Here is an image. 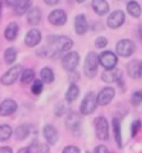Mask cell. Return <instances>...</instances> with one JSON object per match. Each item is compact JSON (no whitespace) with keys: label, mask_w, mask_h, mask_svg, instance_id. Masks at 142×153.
<instances>
[{"label":"cell","mask_w":142,"mask_h":153,"mask_svg":"<svg viewBox=\"0 0 142 153\" xmlns=\"http://www.w3.org/2000/svg\"><path fill=\"white\" fill-rule=\"evenodd\" d=\"M98 55L95 52H89L84 61V74L89 78H93L96 75V69H98Z\"/></svg>","instance_id":"1"},{"label":"cell","mask_w":142,"mask_h":153,"mask_svg":"<svg viewBox=\"0 0 142 153\" xmlns=\"http://www.w3.org/2000/svg\"><path fill=\"white\" fill-rule=\"evenodd\" d=\"M96 106H98V103H96V95H95L93 92H89V94L84 97V100H83L80 110H81L83 115H90V113L95 112Z\"/></svg>","instance_id":"2"},{"label":"cell","mask_w":142,"mask_h":153,"mask_svg":"<svg viewBox=\"0 0 142 153\" xmlns=\"http://www.w3.org/2000/svg\"><path fill=\"white\" fill-rule=\"evenodd\" d=\"M50 46L54 48V52H55V54L67 52V51L73 46V42H72V38H69V37H66V35H61V37H57Z\"/></svg>","instance_id":"3"},{"label":"cell","mask_w":142,"mask_h":153,"mask_svg":"<svg viewBox=\"0 0 142 153\" xmlns=\"http://www.w3.org/2000/svg\"><path fill=\"white\" fill-rule=\"evenodd\" d=\"M95 132L96 136L101 141H107L109 139V123L104 117H98L95 120Z\"/></svg>","instance_id":"4"},{"label":"cell","mask_w":142,"mask_h":153,"mask_svg":"<svg viewBox=\"0 0 142 153\" xmlns=\"http://www.w3.org/2000/svg\"><path fill=\"white\" fill-rule=\"evenodd\" d=\"M20 74H21V66H12L11 69H8L5 72V75L2 76V84L3 86H11L14 84L18 78H20Z\"/></svg>","instance_id":"5"},{"label":"cell","mask_w":142,"mask_h":153,"mask_svg":"<svg viewBox=\"0 0 142 153\" xmlns=\"http://www.w3.org/2000/svg\"><path fill=\"white\" fill-rule=\"evenodd\" d=\"M61 63H63V68L66 71L73 72L76 69V66H78V63H80L78 52H66V55H64L63 60H61Z\"/></svg>","instance_id":"6"},{"label":"cell","mask_w":142,"mask_h":153,"mask_svg":"<svg viewBox=\"0 0 142 153\" xmlns=\"http://www.w3.org/2000/svg\"><path fill=\"white\" fill-rule=\"evenodd\" d=\"M116 52H118V55L121 57H130L133 52H135V45L133 42L127 40V38H124V40H119L118 45H116Z\"/></svg>","instance_id":"7"},{"label":"cell","mask_w":142,"mask_h":153,"mask_svg":"<svg viewBox=\"0 0 142 153\" xmlns=\"http://www.w3.org/2000/svg\"><path fill=\"white\" fill-rule=\"evenodd\" d=\"M98 61L109 71V69H115L116 63H118V57L113 52H110V51H106V52H102L101 55H98Z\"/></svg>","instance_id":"8"},{"label":"cell","mask_w":142,"mask_h":153,"mask_svg":"<svg viewBox=\"0 0 142 153\" xmlns=\"http://www.w3.org/2000/svg\"><path fill=\"white\" fill-rule=\"evenodd\" d=\"M124 22H125V14L122 11H113L112 14L109 16V19H107V25H109V28H112V29L119 28L121 25H124Z\"/></svg>","instance_id":"9"},{"label":"cell","mask_w":142,"mask_h":153,"mask_svg":"<svg viewBox=\"0 0 142 153\" xmlns=\"http://www.w3.org/2000/svg\"><path fill=\"white\" fill-rule=\"evenodd\" d=\"M113 97H115V89H113V87H104V89H102V91L98 94L96 103H98L99 106H107L110 101L113 100Z\"/></svg>","instance_id":"10"},{"label":"cell","mask_w":142,"mask_h":153,"mask_svg":"<svg viewBox=\"0 0 142 153\" xmlns=\"http://www.w3.org/2000/svg\"><path fill=\"white\" fill-rule=\"evenodd\" d=\"M49 22L52 25H55V26H63V25L67 22V16L63 9H54L49 14Z\"/></svg>","instance_id":"11"},{"label":"cell","mask_w":142,"mask_h":153,"mask_svg":"<svg viewBox=\"0 0 142 153\" xmlns=\"http://www.w3.org/2000/svg\"><path fill=\"white\" fill-rule=\"evenodd\" d=\"M80 126H81V118L76 112H70L66 118V127L72 132H78L80 130Z\"/></svg>","instance_id":"12"},{"label":"cell","mask_w":142,"mask_h":153,"mask_svg":"<svg viewBox=\"0 0 142 153\" xmlns=\"http://www.w3.org/2000/svg\"><path fill=\"white\" fill-rule=\"evenodd\" d=\"M43 136L47 141V144H57L58 143V130L55 129L54 126L46 124L43 129Z\"/></svg>","instance_id":"13"},{"label":"cell","mask_w":142,"mask_h":153,"mask_svg":"<svg viewBox=\"0 0 142 153\" xmlns=\"http://www.w3.org/2000/svg\"><path fill=\"white\" fill-rule=\"evenodd\" d=\"M17 110V103L14 100H5L2 101V104H0V117H9Z\"/></svg>","instance_id":"14"},{"label":"cell","mask_w":142,"mask_h":153,"mask_svg":"<svg viewBox=\"0 0 142 153\" xmlns=\"http://www.w3.org/2000/svg\"><path fill=\"white\" fill-rule=\"evenodd\" d=\"M40 42H41V32L38 29H31L26 34V37H24V43H26V46H29V48L37 46Z\"/></svg>","instance_id":"15"},{"label":"cell","mask_w":142,"mask_h":153,"mask_svg":"<svg viewBox=\"0 0 142 153\" xmlns=\"http://www.w3.org/2000/svg\"><path fill=\"white\" fill-rule=\"evenodd\" d=\"M89 29V23H87V19L84 14H80L75 17V32L78 35H84Z\"/></svg>","instance_id":"16"},{"label":"cell","mask_w":142,"mask_h":153,"mask_svg":"<svg viewBox=\"0 0 142 153\" xmlns=\"http://www.w3.org/2000/svg\"><path fill=\"white\" fill-rule=\"evenodd\" d=\"M121 76H122V72L119 69H109V71H106L104 74H102L101 78L106 83H113V81H119Z\"/></svg>","instance_id":"17"},{"label":"cell","mask_w":142,"mask_h":153,"mask_svg":"<svg viewBox=\"0 0 142 153\" xmlns=\"http://www.w3.org/2000/svg\"><path fill=\"white\" fill-rule=\"evenodd\" d=\"M40 22H41V9L37 8V6L31 8L28 11V23L32 25V26H37Z\"/></svg>","instance_id":"18"},{"label":"cell","mask_w":142,"mask_h":153,"mask_svg":"<svg viewBox=\"0 0 142 153\" xmlns=\"http://www.w3.org/2000/svg\"><path fill=\"white\" fill-rule=\"evenodd\" d=\"M92 8L98 16H104V14L109 12V3L106 2V0H93Z\"/></svg>","instance_id":"19"},{"label":"cell","mask_w":142,"mask_h":153,"mask_svg":"<svg viewBox=\"0 0 142 153\" xmlns=\"http://www.w3.org/2000/svg\"><path fill=\"white\" fill-rule=\"evenodd\" d=\"M17 35H18V25L12 22V23L8 25L6 29H5V38L9 40V42H12V40L17 38Z\"/></svg>","instance_id":"20"},{"label":"cell","mask_w":142,"mask_h":153,"mask_svg":"<svg viewBox=\"0 0 142 153\" xmlns=\"http://www.w3.org/2000/svg\"><path fill=\"white\" fill-rule=\"evenodd\" d=\"M31 130H32V127L29 124H21L20 127H17V130H16V139L17 141L26 139V136L31 133Z\"/></svg>","instance_id":"21"},{"label":"cell","mask_w":142,"mask_h":153,"mask_svg":"<svg viewBox=\"0 0 142 153\" xmlns=\"http://www.w3.org/2000/svg\"><path fill=\"white\" fill-rule=\"evenodd\" d=\"M139 68H141V61H138V60L130 61L128 63V68H127L128 75H130L132 78H135V80H139Z\"/></svg>","instance_id":"22"},{"label":"cell","mask_w":142,"mask_h":153,"mask_svg":"<svg viewBox=\"0 0 142 153\" xmlns=\"http://www.w3.org/2000/svg\"><path fill=\"white\" fill-rule=\"evenodd\" d=\"M78 95H80L78 86L72 83V84L69 86V89H67V92H66V100L69 101V103H72V101H75L76 98H78Z\"/></svg>","instance_id":"23"},{"label":"cell","mask_w":142,"mask_h":153,"mask_svg":"<svg viewBox=\"0 0 142 153\" xmlns=\"http://www.w3.org/2000/svg\"><path fill=\"white\" fill-rule=\"evenodd\" d=\"M40 76H41V81H43V83H52V81L55 80L54 71L50 69V68H44V69H41Z\"/></svg>","instance_id":"24"},{"label":"cell","mask_w":142,"mask_h":153,"mask_svg":"<svg viewBox=\"0 0 142 153\" xmlns=\"http://www.w3.org/2000/svg\"><path fill=\"white\" fill-rule=\"evenodd\" d=\"M113 132H115L116 144L121 147L122 146V138H121V127H119V120L118 118H113Z\"/></svg>","instance_id":"25"},{"label":"cell","mask_w":142,"mask_h":153,"mask_svg":"<svg viewBox=\"0 0 142 153\" xmlns=\"http://www.w3.org/2000/svg\"><path fill=\"white\" fill-rule=\"evenodd\" d=\"M29 6H31V0H20L16 6V12L18 16H23L24 12L29 11Z\"/></svg>","instance_id":"26"},{"label":"cell","mask_w":142,"mask_h":153,"mask_svg":"<svg viewBox=\"0 0 142 153\" xmlns=\"http://www.w3.org/2000/svg\"><path fill=\"white\" fill-rule=\"evenodd\" d=\"M11 135H12L11 126H8V124L0 126V141H8V139L11 138Z\"/></svg>","instance_id":"27"},{"label":"cell","mask_w":142,"mask_h":153,"mask_svg":"<svg viewBox=\"0 0 142 153\" xmlns=\"http://www.w3.org/2000/svg\"><path fill=\"white\" fill-rule=\"evenodd\" d=\"M16 58H17V49L16 48H8L5 51V61L8 65H12V63L16 61Z\"/></svg>","instance_id":"28"},{"label":"cell","mask_w":142,"mask_h":153,"mask_svg":"<svg viewBox=\"0 0 142 153\" xmlns=\"http://www.w3.org/2000/svg\"><path fill=\"white\" fill-rule=\"evenodd\" d=\"M127 11H128V14L133 16V17H139L141 16V6H139L138 2H128Z\"/></svg>","instance_id":"29"},{"label":"cell","mask_w":142,"mask_h":153,"mask_svg":"<svg viewBox=\"0 0 142 153\" xmlns=\"http://www.w3.org/2000/svg\"><path fill=\"white\" fill-rule=\"evenodd\" d=\"M34 76H35V72L34 69H26L23 74H21V83L23 84H29L34 81Z\"/></svg>","instance_id":"30"},{"label":"cell","mask_w":142,"mask_h":153,"mask_svg":"<svg viewBox=\"0 0 142 153\" xmlns=\"http://www.w3.org/2000/svg\"><path fill=\"white\" fill-rule=\"evenodd\" d=\"M43 91V81L41 80H34L32 81V94L38 95V94H41Z\"/></svg>","instance_id":"31"},{"label":"cell","mask_w":142,"mask_h":153,"mask_svg":"<svg viewBox=\"0 0 142 153\" xmlns=\"http://www.w3.org/2000/svg\"><path fill=\"white\" fill-rule=\"evenodd\" d=\"M141 101H142V91L133 92V95H132V104L133 106H139Z\"/></svg>","instance_id":"32"},{"label":"cell","mask_w":142,"mask_h":153,"mask_svg":"<svg viewBox=\"0 0 142 153\" xmlns=\"http://www.w3.org/2000/svg\"><path fill=\"white\" fill-rule=\"evenodd\" d=\"M95 46H96V48H106V46H107V38H106V37H99V38H96Z\"/></svg>","instance_id":"33"},{"label":"cell","mask_w":142,"mask_h":153,"mask_svg":"<svg viewBox=\"0 0 142 153\" xmlns=\"http://www.w3.org/2000/svg\"><path fill=\"white\" fill-rule=\"evenodd\" d=\"M37 146H38V143H37V141H34V143H32L31 146L24 147V149H20V150H18L17 153H31V152L34 150V147H37Z\"/></svg>","instance_id":"34"},{"label":"cell","mask_w":142,"mask_h":153,"mask_svg":"<svg viewBox=\"0 0 142 153\" xmlns=\"http://www.w3.org/2000/svg\"><path fill=\"white\" fill-rule=\"evenodd\" d=\"M34 153H49V146L47 144H38L37 150Z\"/></svg>","instance_id":"35"},{"label":"cell","mask_w":142,"mask_h":153,"mask_svg":"<svg viewBox=\"0 0 142 153\" xmlns=\"http://www.w3.org/2000/svg\"><path fill=\"white\" fill-rule=\"evenodd\" d=\"M37 55L38 57H49V48H46V46L40 48V49L37 51Z\"/></svg>","instance_id":"36"},{"label":"cell","mask_w":142,"mask_h":153,"mask_svg":"<svg viewBox=\"0 0 142 153\" xmlns=\"http://www.w3.org/2000/svg\"><path fill=\"white\" fill-rule=\"evenodd\" d=\"M63 153H80V149L75 146H67V147H64Z\"/></svg>","instance_id":"37"},{"label":"cell","mask_w":142,"mask_h":153,"mask_svg":"<svg viewBox=\"0 0 142 153\" xmlns=\"http://www.w3.org/2000/svg\"><path fill=\"white\" fill-rule=\"evenodd\" d=\"M139 127H141V121H139V120H136V121L132 124V136H135V135L138 133Z\"/></svg>","instance_id":"38"},{"label":"cell","mask_w":142,"mask_h":153,"mask_svg":"<svg viewBox=\"0 0 142 153\" xmlns=\"http://www.w3.org/2000/svg\"><path fill=\"white\" fill-rule=\"evenodd\" d=\"M93 153H110V152H109V149L106 146H98V147H95Z\"/></svg>","instance_id":"39"},{"label":"cell","mask_w":142,"mask_h":153,"mask_svg":"<svg viewBox=\"0 0 142 153\" xmlns=\"http://www.w3.org/2000/svg\"><path fill=\"white\" fill-rule=\"evenodd\" d=\"M63 112H64V106H63V104H58L57 109H55V115H57V117H61Z\"/></svg>","instance_id":"40"},{"label":"cell","mask_w":142,"mask_h":153,"mask_svg":"<svg viewBox=\"0 0 142 153\" xmlns=\"http://www.w3.org/2000/svg\"><path fill=\"white\" fill-rule=\"evenodd\" d=\"M20 2V0H5V3L8 6H17V3Z\"/></svg>","instance_id":"41"},{"label":"cell","mask_w":142,"mask_h":153,"mask_svg":"<svg viewBox=\"0 0 142 153\" xmlns=\"http://www.w3.org/2000/svg\"><path fill=\"white\" fill-rule=\"evenodd\" d=\"M0 153H12L11 147H0Z\"/></svg>","instance_id":"42"},{"label":"cell","mask_w":142,"mask_h":153,"mask_svg":"<svg viewBox=\"0 0 142 153\" xmlns=\"http://www.w3.org/2000/svg\"><path fill=\"white\" fill-rule=\"evenodd\" d=\"M58 2H60V0H44V3H46V5H50V6L57 5Z\"/></svg>","instance_id":"43"},{"label":"cell","mask_w":142,"mask_h":153,"mask_svg":"<svg viewBox=\"0 0 142 153\" xmlns=\"http://www.w3.org/2000/svg\"><path fill=\"white\" fill-rule=\"evenodd\" d=\"M78 78H80V75L75 74V71H73V72L70 74V81H75V80H78Z\"/></svg>","instance_id":"44"},{"label":"cell","mask_w":142,"mask_h":153,"mask_svg":"<svg viewBox=\"0 0 142 153\" xmlns=\"http://www.w3.org/2000/svg\"><path fill=\"white\" fill-rule=\"evenodd\" d=\"M139 80H142V61H141V68H139Z\"/></svg>","instance_id":"45"},{"label":"cell","mask_w":142,"mask_h":153,"mask_svg":"<svg viewBox=\"0 0 142 153\" xmlns=\"http://www.w3.org/2000/svg\"><path fill=\"white\" fill-rule=\"evenodd\" d=\"M76 2H78V3H83V2H86V0H76Z\"/></svg>","instance_id":"46"},{"label":"cell","mask_w":142,"mask_h":153,"mask_svg":"<svg viewBox=\"0 0 142 153\" xmlns=\"http://www.w3.org/2000/svg\"><path fill=\"white\" fill-rule=\"evenodd\" d=\"M0 8H2V3H0Z\"/></svg>","instance_id":"47"},{"label":"cell","mask_w":142,"mask_h":153,"mask_svg":"<svg viewBox=\"0 0 142 153\" xmlns=\"http://www.w3.org/2000/svg\"><path fill=\"white\" fill-rule=\"evenodd\" d=\"M86 153H90V152H86Z\"/></svg>","instance_id":"48"}]
</instances>
